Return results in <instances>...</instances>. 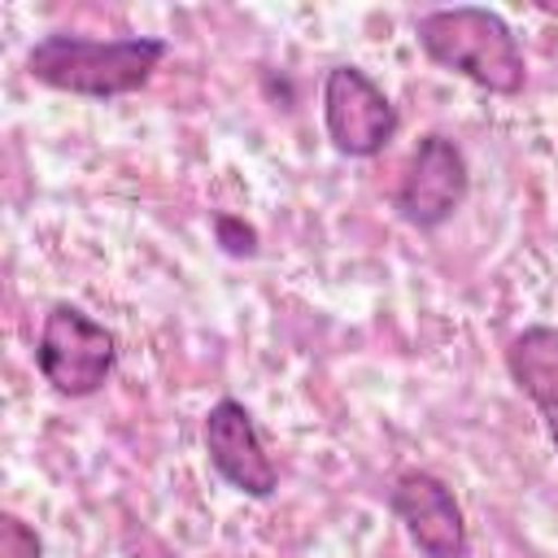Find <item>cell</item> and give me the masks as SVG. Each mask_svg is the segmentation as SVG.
I'll use <instances>...</instances> for the list:
<instances>
[{
	"label": "cell",
	"instance_id": "3957f363",
	"mask_svg": "<svg viewBox=\"0 0 558 558\" xmlns=\"http://www.w3.org/2000/svg\"><path fill=\"white\" fill-rule=\"evenodd\" d=\"M35 366L57 397H70V401L96 397L118 366V336L105 323H96L87 310L57 301L44 314V327L35 340Z\"/></svg>",
	"mask_w": 558,
	"mask_h": 558
},
{
	"label": "cell",
	"instance_id": "6da1fadb",
	"mask_svg": "<svg viewBox=\"0 0 558 558\" xmlns=\"http://www.w3.org/2000/svg\"><path fill=\"white\" fill-rule=\"evenodd\" d=\"M170 44L157 35H122V39H87V35H65L52 31L35 39L26 52V74L39 87L83 96V100H118L157 74L166 61Z\"/></svg>",
	"mask_w": 558,
	"mask_h": 558
},
{
	"label": "cell",
	"instance_id": "8992f818",
	"mask_svg": "<svg viewBox=\"0 0 558 558\" xmlns=\"http://www.w3.org/2000/svg\"><path fill=\"white\" fill-rule=\"evenodd\" d=\"M388 510L423 558H471L466 514L453 488L432 471H401L388 488Z\"/></svg>",
	"mask_w": 558,
	"mask_h": 558
},
{
	"label": "cell",
	"instance_id": "5b68a950",
	"mask_svg": "<svg viewBox=\"0 0 558 558\" xmlns=\"http://www.w3.org/2000/svg\"><path fill=\"white\" fill-rule=\"evenodd\" d=\"M466 192H471L466 153L449 135L427 131L401 170V183L392 192V209L401 222H410L418 231H436L466 205Z\"/></svg>",
	"mask_w": 558,
	"mask_h": 558
},
{
	"label": "cell",
	"instance_id": "277c9868",
	"mask_svg": "<svg viewBox=\"0 0 558 558\" xmlns=\"http://www.w3.org/2000/svg\"><path fill=\"white\" fill-rule=\"evenodd\" d=\"M323 126L340 157L366 161V157H379L397 140L401 113L362 65L340 61L323 78Z\"/></svg>",
	"mask_w": 558,
	"mask_h": 558
},
{
	"label": "cell",
	"instance_id": "ba28073f",
	"mask_svg": "<svg viewBox=\"0 0 558 558\" xmlns=\"http://www.w3.org/2000/svg\"><path fill=\"white\" fill-rule=\"evenodd\" d=\"M506 371L519 384V392L536 405L545 436L558 453V327L532 323L506 344Z\"/></svg>",
	"mask_w": 558,
	"mask_h": 558
},
{
	"label": "cell",
	"instance_id": "52a82bcc",
	"mask_svg": "<svg viewBox=\"0 0 558 558\" xmlns=\"http://www.w3.org/2000/svg\"><path fill=\"white\" fill-rule=\"evenodd\" d=\"M205 458L218 471V480H227L235 493L266 501L279 488V466L262 445V432L248 414L244 401L235 397H218L205 414Z\"/></svg>",
	"mask_w": 558,
	"mask_h": 558
},
{
	"label": "cell",
	"instance_id": "7a4b0ae2",
	"mask_svg": "<svg viewBox=\"0 0 558 558\" xmlns=\"http://www.w3.org/2000/svg\"><path fill=\"white\" fill-rule=\"evenodd\" d=\"M414 39L432 65L453 70L493 96H519L527 87V57L497 9H427L414 17Z\"/></svg>",
	"mask_w": 558,
	"mask_h": 558
},
{
	"label": "cell",
	"instance_id": "30bf717a",
	"mask_svg": "<svg viewBox=\"0 0 558 558\" xmlns=\"http://www.w3.org/2000/svg\"><path fill=\"white\" fill-rule=\"evenodd\" d=\"M214 235H218L222 253H231V257H253L257 253V231L235 214H218L214 218Z\"/></svg>",
	"mask_w": 558,
	"mask_h": 558
},
{
	"label": "cell",
	"instance_id": "9c48e42d",
	"mask_svg": "<svg viewBox=\"0 0 558 558\" xmlns=\"http://www.w3.org/2000/svg\"><path fill=\"white\" fill-rule=\"evenodd\" d=\"M0 558H44L39 532L17 514H0Z\"/></svg>",
	"mask_w": 558,
	"mask_h": 558
}]
</instances>
